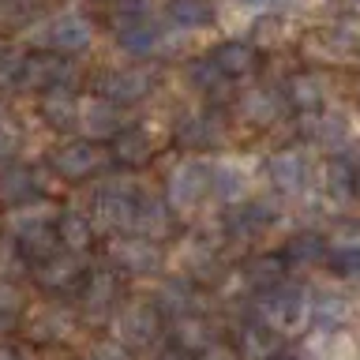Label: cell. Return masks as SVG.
<instances>
[{"mask_svg":"<svg viewBox=\"0 0 360 360\" xmlns=\"http://www.w3.org/2000/svg\"><path fill=\"white\" fill-rule=\"evenodd\" d=\"M56 210L53 202L45 199H34V202H22V207H8L4 214V240H11L22 252V259L38 263L49 252H56Z\"/></svg>","mask_w":360,"mask_h":360,"instance_id":"obj_1","label":"cell"},{"mask_svg":"<svg viewBox=\"0 0 360 360\" xmlns=\"http://www.w3.org/2000/svg\"><path fill=\"white\" fill-rule=\"evenodd\" d=\"M27 38L34 45H41L45 53L72 56V53H83L86 45L94 41V22H90L83 11L68 8V11H56V15H49V19H38Z\"/></svg>","mask_w":360,"mask_h":360,"instance_id":"obj_2","label":"cell"},{"mask_svg":"<svg viewBox=\"0 0 360 360\" xmlns=\"http://www.w3.org/2000/svg\"><path fill=\"white\" fill-rule=\"evenodd\" d=\"M139 184L131 176H109L94 188V199H90V221L94 229H109V233H128L131 229V214L135 202H139Z\"/></svg>","mask_w":360,"mask_h":360,"instance_id":"obj_3","label":"cell"},{"mask_svg":"<svg viewBox=\"0 0 360 360\" xmlns=\"http://www.w3.org/2000/svg\"><path fill=\"white\" fill-rule=\"evenodd\" d=\"M259 315L278 334H297L304 323H311V292L304 285H297V281H281V285L263 292Z\"/></svg>","mask_w":360,"mask_h":360,"instance_id":"obj_4","label":"cell"},{"mask_svg":"<svg viewBox=\"0 0 360 360\" xmlns=\"http://www.w3.org/2000/svg\"><path fill=\"white\" fill-rule=\"evenodd\" d=\"M154 86H158L154 64H124V68H109V72L94 75V98H105L117 109L143 101L146 94H154Z\"/></svg>","mask_w":360,"mask_h":360,"instance_id":"obj_5","label":"cell"},{"mask_svg":"<svg viewBox=\"0 0 360 360\" xmlns=\"http://www.w3.org/2000/svg\"><path fill=\"white\" fill-rule=\"evenodd\" d=\"M165 207L173 214H191L210 199V165L199 158H184L169 169L165 180Z\"/></svg>","mask_w":360,"mask_h":360,"instance_id":"obj_6","label":"cell"},{"mask_svg":"<svg viewBox=\"0 0 360 360\" xmlns=\"http://www.w3.org/2000/svg\"><path fill=\"white\" fill-rule=\"evenodd\" d=\"M109 270L112 274H131V278H146V274H158L165 263L162 255V244L154 240H143L135 233H124V236H112L109 240Z\"/></svg>","mask_w":360,"mask_h":360,"instance_id":"obj_7","label":"cell"},{"mask_svg":"<svg viewBox=\"0 0 360 360\" xmlns=\"http://www.w3.org/2000/svg\"><path fill=\"white\" fill-rule=\"evenodd\" d=\"M72 79H75L72 60H64L56 53H30L19 68L15 86L34 90V94H49V90H72Z\"/></svg>","mask_w":360,"mask_h":360,"instance_id":"obj_8","label":"cell"},{"mask_svg":"<svg viewBox=\"0 0 360 360\" xmlns=\"http://www.w3.org/2000/svg\"><path fill=\"white\" fill-rule=\"evenodd\" d=\"M158 330H162V311L154 308V300H143L135 297L128 304H120L117 311H112V334H117V342L128 349V345H150Z\"/></svg>","mask_w":360,"mask_h":360,"instance_id":"obj_9","label":"cell"},{"mask_svg":"<svg viewBox=\"0 0 360 360\" xmlns=\"http://www.w3.org/2000/svg\"><path fill=\"white\" fill-rule=\"evenodd\" d=\"M173 27L165 19H128V22H117V45L128 56H150V53H165L173 49Z\"/></svg>","mask_w":360,"mask_h":360,"instance_id":"obj_10","label":"cell"},{"mask_svg":"<svg viewBox=\"0 0 360 360\" xmlns=\"http://www.w3.org/2000/svg\"><path fill=\"white\" fill-rule=\"evenodd\" d=\"M266 180L270 188H278L281 195H300L311 184V162L300 146H285L266 158Z\"/></svg>","mask_w":360,"mask_h":360,"instance_id":"obj_11","label":"cell"},{"mask_svg":"<svg viewBox=\"0 0 360 360\" xmlns=\"http://www.w3.org/2000/svg\"><path fill=\"white\" fill-rule=\"evenodd\" d=\"M173 139L184 150H210L225 139V124L214 109H188L173 124Z\"/></svg>","mask_w":360,"mask_h":360,"instance_id":"obj_12","label":"cell"},{"mask_svg":"<svg viewBox=\"0 0 360 360\" xmlns=\"http://www.w3.org/2000/svg\"><path fill=\"white\" fill-rule=\"evenodd\" d=\"M101 162H105V154H101V146L90 143V139H72V143L56 146L53 158H49L53 173L60 180H68V184H83Z\"/></svg>","mask_w":360,"mask_h":360,"instance_id":"obj_13","label":"cell"},{"mask_svg":"<svg viewBox=\"0 0 360 360\" xmlns=\"http://www.w3.org/2000/svg\"><path fill=\"white\" fill-rule=\"evenodd\" d=\"M274 221H278V214H274V207H266V202H236L233 210H225L221 233H225V240L252 244V240H259V236H263Z\"/></svg>","mask_w":360,"mask_h":360,"instance_id":"obj_14","label":"cell"},{"mask_svg":"<svg viewBox=\"0 0 360 360\" xmlns=\"http://www.w3.org/2000/svg\"><path fill=\"white\" fill-rule=\"evenodd\" d=\"M124 128H128L124 109H117L112 101L94 98V94L79 101V131H83V139H90V143H98V139H117Z\"/></svg>","mask_w":360,"mask_h":360,"instance_id":"obj_15","label":"cell"},{"mask_svg":"<svg viewBox=\"0 0 360 360\" xmlns=\"http://www.w3.org/2000/svg\"><path fill=\"white\" fill-rule=\"evenodd\" d=\"M135 236H143V240H154L162 244L169 233H173V210L165 207L162 195H150V191H143L139 202H135V214H131V229Z\"/></svg>","mask_w":360,"mask_h":360,"instance_id":"obj_16","label":"cell"},{"mask_svg":"<svg viewBox=\"0 0 360 360\" xmlns=\"http://www.w3.org/2000/svg\"><path fill=\"white\" fill-rule=\"evenodd\" d=\"M210 165V195L221 199V202H244L248 188H252V180H248V169L240 162H233V158H214Z\"/></svg>","mask_w":360,"mask_h":360,"instance_id":"obj_17","label":"cell"},{"mask_svg":"<svg viewBox=\"0 0 360 360\" xmlns=\"http://www.w3.org/2000/svg\"><path fill=\"white\" fill-rule=\"evenodd\" d=\"M75 330V315L64 304H41L27 315V334L34 342H60Z\"/></svg>","mask_w":360,"mask_h":360,"instance_id":"obj_18","label":"cell"},{"mask_svg":"<svg viewBox=\"0 0 360 360\" xmlns=\"http://www.w3.org/2000/svg\"><path fill=\"white\" fill-rule=\"evenodd\" d=\"M83 308L90 319H105L120 308V278L112 270H94L83 289Z\"/></svg>","mask_w":360,"mask_h":360,"instance_id":"obj_19","label":"cell"},{"mask_svg":"<svg viewBox=\"0 0 360 360\" xmlns=\"http://www.w3.org/2000/svg\"><path fill=\"white\" fill-rule=\"evenodd\" d=\"M236 109H240V117L248 124H274L285 117V94L274 86H255V90H244L240 101H236Z\"/></svg>","mask_w":360,"mask_h":360,"instance_id":"obj_20","label":"cell"},{"mask_svg":"<svg viewBox=\"0 0 360 360\" xmlns=\"http://www.w3.org/2000/svg\"><path fill=\"white\" fill-rule=\"evenodd\" d=\"M41 195V180L30 165L11 162L0 169V202L4 207H22V202H34Z\"/></svg>","mask_w":360,"mask_h":360,"instance_id":"obj_21","label":"cell"},{"mask_svg":"<svg viewBox=\"0 0 360 360\" xmlns=\"http://www.w3.org/2000/svg\"><path fill=\"white\" fill-rule=\"evenodd\" d=\"M94 233L98 229H94L86 210H60L56 214V244H60V252L83 255L94 244Z\"/></svg>","mask_w":360,"mask_h":360,"instance_id":"obj_22","label":"cell"},{"mask_svg":"<svg viewBox=\"0 0 360 360\" xmlns=\"http://www.w3.org/2000/svg\"><path fill=\"white\" fill-rule=\"evenodd\" d=\"M281 94H285V105L311 117V112H323V105H326V79L319 72H300L289 79Z\"/></svg>","mask_w":360,"mask_h":360,"instance_id":"obj_23","label":"cell"},{"mask_svg":"<svg viewBox=\"0 0 360 360\" xmlns=\"http://www.w3.org/2000/svg\"><path fill=\"white\" fill-rule=\"evenodd\" d=\"M207 56L225 79H244V75H252L255 64H259V53H255L252 41H221V45H214V53H207Z\"/></svg>","mask_w":360,"mask_h":360,"instance_id":"obj_24","label":"cell"},{"mask_svg":"<svg viewBox=\"0 0 360 360\" xmlns=\"http://www.w3.org/2000/svg\"><path fill=\"white\" fill-rule=\"evenodd\" d=\"M79 270H83V263H79V255L72 252H49L45 259H38V263H30V274L34 281H38L41 289H60L68 285V281H75L79 278Z\"/></svg>","mask_w":360,"mask_h":360,"instance_id":"obj_25","label":"cell"},{"mask_svg":"<svg viewBox=\"0 0 360 360\" xmlns=\"http://www.w3.org/2000/svg\"><path fill=\"white\" fill-rule=\"evenodd\" d=\"M154 308L165 311V315H191L195 308V281L184 278V274H169L158 281V292H154Z\"/></svg>","mask_w":360,"mask_h":360,"instance_id":"obj_26","label":"cell"},{"mask_svg":"<svg viewBox=\"0 0 360 360\" xmlns=\"http://www.w3.org/2000/svg\"><path fill=\"white\" fill-rule=\"evenodd\" d=\"M112 158H117L120 165L128 169H139L154 158V135L150 128H143V124H128L117 139H112Z\"/></svg>","mask_w":360,"mask_h":360,"instance_id":"obj_27","label":"cell"},{"mask_svg":"<svg viewBox=\"0 0 360 360\" xmlns=\"http://www.w3.org/2000/svg\"><path fill=\"white\" fill-rule=\"evenodd\" d=\"M79 101L83 98L75 90H49V94H41L38 112L53 131H72L79 128Z\"/></svg>","mask_w":360,"mask_h":360,"instance_id":"obj_28","label":"cell"},{"mask_svg":"<svg viewBox=\"0 0 360 360\" xmlns=\"http://www.w3.org/2000/svg\"><path fill=\"white\" fill-rule=\"evenodd\" d=\"M210 19H214L210 0H169L165 4V22L176 34H195L202 27H210Z\"/></svg>","mask_w":360,"mask_h":360,"instance_id":"obj_29","label":"cell"},{"mask_svg":"<svg viewBox=\"0 0 360 360\" xmlns=\"http://www.w3.org/2000/svg\"><path fill=\"white\" fill-rule=\"evenodd\" d=\"M326 266L338 278L360 281V225H353L349 236H334L330 252H326Z\"/></svg>","mask_w":360,"mask_h":360,"instance_id":"obj_30","label":"cell"},{"mask_svg":"<svg viewBox=\"0 0 360 360\" xmlns=\"http://www.w3.org/2000/svg\"><path fill=\"white\" fill-rule=\"evenodd\" d=\"M278 345H281V334L274 330V326H266L263 319L248 323L240 330V356L244 360H274Z\"/></svg>","mask_w":360,"mask_h":360,"instance_id":"obj_31","label":"cell"},{"mask_svg":"<svg viewBox=\"0 0 360 360\" xmlns=\"http://www.w3.org/2000/svg\"><path fill=\"white\" fill-rule=\"evenodd\" d=\"M326 252H330V240H323L319 233H297L292 240L285 244V266H319L326 263Z\"/></svg>","mask_w":360,"mask_h":360,"instance_id":"obj_32","label":"cell"},{"mask_svg":"<svg viewBox=\"0 0 360 360\" xmlns=\"http://www.w3.org/2000/svg\"><path fill=\"white\" fill-rule=\"evenodd\" d=\"M308 135L323 150H342L349 143V120L342 112H319V117H308Z\"/></svg>","mask_w":360,"mask_h":360,"instance_id":"obj_33","label":"cell"},{"mask_svg":"<svg viewBox=\"0 0 360 360\" xmlns=\"http://www.w3.org/2000/svg\"><path fill=\"white\" fill-rule=\"evenodd\" d=\"M349 319V300L342 292H315L311 297V323L319 330H338Z\"/></svg>","mask_w":360,"mask_h":360,"instance_id":"obj_34","label":"cell"},{"mask_svg":"<svg viewBox=\"0 0 360 360\" xmlns=\"http://www.w3.org/2000/svg\"><path fill=\"white\" fill-rule=\"evenodd\" d=\"M244 278L252 281L259 292L274 289V285L285 281V259H281V255H255V259H248Z\"/></svg>","mask_w":360,"mask_h":360,"instance_id":"obj_35","label":"cell"},{"mask_svg":"<svg viewBox=\"0 0 360 360\" xmlns=\"http://www.w3.org/2000/svg\"><path fill=\"white\" fill-rule=\"evenodd\" d=\"M176 342L184 353H195V349H207L214 342V330H207V319L202 315H180L176 319Z\"/></svg>","mask_w":360,"mask_h":360,"instance_id":"obj_36","label":"cell"},{"mask_svg":"<svg viewBox=\"0 0 360 360\" xmlns=\"http://www.w3.org/2000/svg\"><path fill=\"white\" fill-rule=\"evenodd\" d=\"M188 83H191V90H199V94H218V90L229 83V79H225L218 68L210 64V56H199V60H191L188 64Z\"/></svg>","mask_w":360,"mask_h":360,"instance_id":"obj_37","label":"cell"},{"mask_svg":"<svg viewBox=\"0 0 360 360\" xmlns=\"http://www.w3.org/2000/svg\"><path fill=\"white\" fill-rule=\"evenodd\" d=\"M326 191L334 199H353V165L342 154L330 158V165H326Z\"/></svg>","mask_w":360,"mask_h":360,"instance_id":"obj_38","label":"cell"},{"mask_svg":"<svg viewBox=\"0 0 360 360\" xmlns=\"http://www.w3.org/2000/svg\"><path fill=\"white\" fill-rule=\"evenodd\" d=\"M22 60H27V53H19L15 45L0 41V86H15Z\"/></svg>","mask_w":360,"mask_h":360,"instance_id":"obj_39","label":"cell"},{"mask_svg":"<svg viewBox=\"0 0 360 360\" xmlns=\"http://www.w3.org/2000/svg\"><path fill=\"white\" fill-rule=\"evenodd\" d=\"M22 311V297L11 281H0V326H11L15 315Z\"/></svg>","mask_w":360,"mask_h":360,"instance_id":"obj_40","label":"cell"},{"mask_svg":"<svg viewBox=\"0 0 360 360\" xmlns=\"http://www.w3.org/2000/svg\"><path fill=\"white\" fill-rule=\"evenodd\" d=\"M112 11H117V22L150 19L154 15V0H112Z\"/></svg>","mask_w":360,"mask_h":360,"instance_id":"obj_41","label":"cell"},{"mask_svg":"<svg viewBox=\"0 0 360 360\" xmlns=\"http://www.w3.org/2000/svg\"><path fill=\"white\" fill-rule=\"evenodd\" d=\"M19 270H27V259H22V252L11 240H0V274H4V281L11 274H19Z\"/></svg>","mask_w":360,"mask_h":360,"instance_id":"obj_42","label":"cell"},{"mask_svg":"<svg viewBox=\"0 0 360 360\" xmlns=\"http://www.w3.org/2000/svg\"><path fill=\"white\" fill-rule=\"evenodd\" d=\"M90 360H131V353L117 342V338H109V342H98L90 349Z\"/></svg>","mask_w":360,"mask_h":360,"instance_id":"obj_43","label":"cell"},{"mask_svg":"<svg viewBox=\"0 0 360 360\" xmlns=\"http://www.w3.org/2000/svg\"><path fill=\"white\" fill-rule=\"evenodd\" d=\"M15 146H19V139H15V131L8 128H0V165H11V158H15Z\"/></svg>","mask_w":360,"mask_h":360,"instance_id":"obj_44","label":"cell"},{"mask_svg":"<svg viewBox=\"0 0 360 360\" xmlns=\"http://www.w3.org/2000/svg\"><path fill=\"white\" fill-rule=\"evenodd\" d=\"M236 4L248 11H278V8H285V0H236Z\"/></svg>","mask_w":360,"mask_h":360,"instance_id":"obj_45","label":"cell"},{"mask_svg":"<svg viewBox=\"0 0 360 360\" xmlns=\"http://www.w3.org/2000/svg\"><path fill=\"white\" fill-rule=\"evenodd\" d=\"M353 195L360 199V162L353 165Z\"/></svg>","mask_w":360,"mask_h":360,"instance_id":"obj_46","label":"cell"},{"mask_svg":"<svg viewBox=\"0 0 360 360\" xmlns=\"http://www.w3.org/2000/svg\"><path fill=\"white\" fill-rule=\"evenodd\" d=\"M0 360H19V356L11 353V349H0Z\"/></svg>","mask_w":360,"mask_h":360,"instance_id":"obj_47","label":"cell"},{"mask_svg":"<svg viewBox=\"0 0 360 360\" xmlns=\"http://www.w3.org/2000/svg\"><path fill=\"white\" fill-rule=\"evenodd\" d=\"M349 11H360V0H349Z\"/></svg>","mask_w":360,"mask_h":360,"instance_id":"obj_48","label":"cell"},{"mask_svg":"<svg viewBox=\"0 0 360 360\" xmlns=\"http://www.w3.org/2000/svg\"><path fill=\"white\" fill-rule=\"evenodd\" d=\"M4 124H8V117H4V105H0V128H4Z\"/></svg>","mask_w":360,"mask_h":360,"instance_id":"obj_49","label":"cell"},{"mask_svg":"<svg viewBox=\"0 0 360 360\" xmlns=\"http://www.w3.org/2000/svg\"><path fill=\"white\" fill-rule=\"evenodd\" d=\"M274 360H300V356H285V353H278Z\"/></svg>","mask_w":360,"mask_h":360,"instance_id":"obj_50","label":"cell"},{"mask_svg":"<svg viewBox=\"0 0 360 360\" xmlns=\"http://www.w3.org/2000/svg\"><path fill=\"white\" fill-rule=\"evenodd\" d=\"M0 4H4V0H0Z\"/></svg>","mask_w":360,"mask_h":360,"instance_id":"obj_51","label":"cell"}]
</instances>
